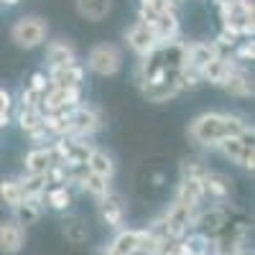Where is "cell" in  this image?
Instances as JSON below:
<instances>
[{
	"mask_svg": "<svg viewBox=\"0 0 255 255\" xmlns=\"http://www.w3.org/2000/svg\"><path fill=\"white\" fill-rule=\"evenodd\" d=\"M189 138L194 140L199 148H209V151H217V145L222 138H230L227 133V113H217L209 110L197 115L189 123Z\"/></svg>",
	"mask_w": 255,
	"mask_h": 255,
	"instance_id": "1",
	"label": "cell"
},
{
	"mask_svg": "<svg viewBox=\"0 0 255 255\" xmlns=\"http://www.w3.org/2000/svg\"><path fill=\"white\" fill-rule=\"evenodd\" d=\"M217 8L225 33L235 38H253V0H222Z\"/></svg>",
	"mask_w": 255,
	"mask_h": 255,
	"instance_id": "2",
	"label": "cell"
},
{
	"mask_svg": "<svg viewBox=\"0 0 255 255\" xmlns=\"http://www.w3.org/2000/svg\"><path fill=\"white\" fill-rule=\"evenodd\" d=\"M138 20L145 23L153 31L158 44H168V41H176L181 33V23L176 10H151V8H138Z\"/></svg>",
	"mask_w": 255,
	"mask_h": 255,
	"instance_id": "3",
	"label": "cell"
},
{
	"mask_svg": "<svg viewBox=\"0 0 255 255\" xmlns=\"http://www.w3.org/2000/svg\"><path fill=\"white\" fill-rule=\"evenodd\" d=\"M49 36V23L44 18H38V15H23V18H18L13 28H10V38H13V44L18 49H38L41 44L46 41Z\"/></svg>",
	"mask_w": 255,
	"mask_h": 255,
	"instance_id": "4",
	"label": "cell"
},
{
	"mask_svg": "<svg viewBox=\"0 0 255 255\" xmlns=\"http://www.w3.org/2000/svg\"><path fill=\"white\" fill-rule=\"evenodd\" d=\"M102 113L95 105H84L79 102L77 108H72L69 113V135L72 138H84L90 140L92 135H97L102 130Z\"/></svg>",
	"mask_w": 255,
	"mask_h": 255,
	"instance_id": "5",
	"label": "cell"
},
{
	"mask_svg": "<svg viewBox=\"0 0 255 255\" xmlns=\"http://www.w3.org/2000/svg\"><path fill=\"white\" fill-rule=\"evenodd\" d=\"M123 67V51L115 44H97L87 54V69L97 77H115Z\"/></svg>",
	"mask_w": 255,
	"mask_h": 255,
	"instance_id": "6",
	"label": "cell"
},
{
	"mask_svg": "<svg viewBox=\"0 0 255 255\" xmlns=\"http://www.w3.org/2000/svg\"><path fill=\"white\" fill-rule=\"evenodd\" d=\"M194 212L197 209H189L179 202H171L163 215H161V222H163V230L168 240H181L186 232H191V220H194Z\"/></svg>",
	"mask_w": 255,
	"mask_h": 255,
	"instance_id": "7",
	"label": "cell"
},
{
	"mask_svg": "<svg viewBox=\"0 0 255 255\" xmlns=\"http://www.w3.org/2000/svg\"><path fill=\"white\" fill-rule=\"evenodd\" d=\"M217 151L230 161V163H238L243 168L253 174V161H255V153H253V135H240V138H222Z\"/></svg>",
	"mask_w": 255,
	"mask_h": 255,
	"instance_id": "8",
	"label": "cell"
},
{
	"mask_svg": "<svg viewBox=\"0 0 255 255\" xmlns=\"http://www.w3.org/2000/svg\"><path fill=\"white\" fill-rule=\"evenodd\" d=\"M82 102V90L77 87H49L41 97L38 110L41 113H59V110H72Z\"/></svg>",
	"mask_w": 255,
	"mask_h": 255,
	"instance_id": "9",
	"label": "cell"
},
{
	"mask_svg": "<svg viewBox=\"0 0 255 255\" xmlns=\"http://www.w3.org/2000/svg\"><path fill=\"white\" fill-rule=\"evenodd\" d=\"M123 36H125V41H128V46L135 51L138 59L148 56L151 51H156V49L161 46L158 41H156V36H153V31L148 28L145 23H140V20H135L133 26H128Z\"/></svg>",
	"mask_w": 255,
	"mask_h": 255,
	"instance_id": "10",
	"label": "cell"
},
{
	"mask_svg": "<svg viewBox=\"0 0 255 255\" xmlns=\"http://www.w3.org/2000/svg\"><path fill=\"white\" fill-rule=\"evenodd\" d=\"M227 225V215L222 207H212V209H197L194 212V220H191V230L204 232L209 238H217L220 232Z\"/></svg>",
	"mask_w": 255,
	"mask_h": 255,
	"instance_id": "11",
	"label": "cell"
},
{
	"mask_svg": "<svg viewBox=\"0 0 255 255\" xmlns=\"http://www.w3.org/2000/svg\"><path fill=\"white\" fill-rule=\"evenodd\" d=\"M84 67L77 64H67V67H49L46 79H49V87H77L82 90L84 84Z\"/></svg>",
	"mask_w": 255,
	"mask_h": 255,
	"instance_id": "12",
	"label": "cell"
},
{
	"mask_svg": "<svg viewBox=\"0 0 255 255\" xmlns=\"http://www.w3.org/2000/svg\"><path fill=\"white\" fill-rule=\"evenodd\" d=\"M235 67H240V64L232 59L230 54H217L212 61H207L204 67H202V72H199V77H202V82H207V84H215V87H220V84L227 79V74L235 69Z\"/></svg>",
	"mask_w": 255,
	"mask_h": 255,
	"instance_id": "13",
	"label": "cell"
},
{
	"mask_svg": "<svg viewBox=\"0 0 255 255\" xmlns=\"http://www.w3.org/2000/svg\"><path fill=\"white\" fill-rule=\"evenodd\" d=\"M179 253L181 255H217V240L197 230L186 232L179 240Z\"/></svg>",
	"mask_w": 255,
	"mask_h": 255,
	"instance_id": "14",
	"label": "cell"
},
{
	"mask_svg": "<svg viewBox=\"0 0 255 255\" xmlns=\"http://www.w3.org/2000/svg\"><path fill=\"white\" fill-rule=\"evenodd\" d=\"M26 245V227L15 220H3L0 222V253H18Z\"/></svg>",
	"mask_w": 255,
	"mask_h": 255,
	"instance_id": "15",
	"label": "cell"
},
{
	"mask_svg": "<svg viewBox=\"0 0 255 255\" xmlns=\"http://www.w3.org/2000/svg\"><path fill=\"white\" fill-rule=\"evenodd\" d=\"M220 87H222L230 97L248 100V97H253V77L248 74V69L240 64V67H235V69L227 74V79L220 84Z\"/></svg>",
	"mask_w": 255,
	"mask_h": 255,
	"instance_id": "16",
	"label": "cell"
},
{
	"mask_svg": "<svg viewBox=\"0 0 255 255\" xmlns=\"http://www.w3.org/2000/svg\"><path fill=\"white\" fill-rule=\"evenodd\" d=\"M207 199V191H204V181H194V179H181L176 186V194L174 202L189 207V209H199Z\"/></svg>",
	"mask_w": 255,
	"mask_h": 255,
	"instance_id": "17",
	"label": "cell"
},
{
	"mask_svg": "<svg viewBox=\"0 0 255 255\" xmlns=\"http://www.w3.org/2000/svg\"><path fill=\"white\" fill-rule=\"evenodd\" d=\"M217 54L220 51L215 46V41H191V44H186V61H184V67L202 72L204 64L212 61Z\"/></svg>",
	"mask_w": 255,
	"mask_h": 255,
	"instance_id": "18",
	"label": "cell"
},
{
	"mask_svg": "<svg viewBox=\"0 0 255 255\" xmlns=\"http://www.w3.org/2000/svg\"><path fill=\"white\" fill-rule=\"evenodd\" d=\"M100 217L102 222L113 227V230H120L123 222H125V207H123V199L115 194V191H110L105 199H100Z\"/></svg>",
	"mask_w": 255,
	"mask_h": 255,
	"instance_id": "19",
	"label": "cell"
},
{
	"mask_svg": "<svg viewBox=\"0 0 255 255\" xmlns=\"http://www.w3.org/2000/svg\"><path fill=\"white\" fill-rule=\"evenodd\" d=\"M46 61L49 67H67V64H77L79 59L72 44H67L64 38H56L46 44Z\"/></svg>",
	"mask_w": 255,
	"mask_h": 255,
	"instance_id": "20",
	"label": "cell"
},
{
	"mask_svg": "<svg viewBox=\"0 0 255 255\" xmlns=\"http://www.w3.org/2000/svg\"><path fill=\"white\" fill-rule=\"evenodd\" d=\"M87 168H90L92 174H97V176H102V179H110V181H113L118 163H115L113 153H108L105 148H97V145H95L92 153H90V158H87Z\"/></svg>",
	"mask_w": 255,
	"mask_h": 255,
	"instance_id": "21",
	"label": "cell"
},
{
	"mask_svg": "<svg viewBox=\"0 0 255 255\" xmlns=\"http://www.w3.org/2000/svg\"><path fill=\"white\" fill-rule=\"evenodd\" d=\"M51 163H54V158L49 153V145H36V148H31V151L26 153V158H23V171L26 174H41V176H44L49 171Z\"/></svg>",
	"mask_w": 255,
	"mask_h": 255,
	"instance_id": "22",
	"label": "cell"
},
{
	"mask_svg": "<svg viewBox=\"0 0 255 255\" xmlns=\"http://www.w3.org/2000/svg\"><path fill=\"white\" fill-rule=\"evenodd\" d=\"M161 59H163V69H184L186 61V41H168V44L158 46Z\"/></svg>",
	"mask_w": 255,
	"mask_h": 255,
	"instance_id": "23",
	"label": "cell"
},
{
	"mask_svg": "<svg viewBox=\"0 0 255 255\" xmlns=\"http://www.w3.org/2000/svg\"><path fill=\"white\" fill-rule=\"evenodd\" d=\"M41 215H44V199H31V197H26L23 202H20V204L13 209V220L20 222L23 227L38 222Z\"/></svg>",
	"mask_w": 255,
	"mask_h": 255,
	"instance_id": "24",
	"label": "cell"
},
{
	"mask_svg": "<svg viewBox=\"0 0 255 255\" xmlns=\"http://www.w3.org/2000/svg\"><path fill=\"white\" fill-rule=\"evenodd\" d=\"M74 197H72V186L59 184V186H46L44 191V207H51L56 212H67L72 207Z\"/></svg>",
	"mask_w": 255,
	"mask_h": 255,
	"instance_id": "25",
	"label": "cell"
},
{
	"mask_svg": "<svg viewBox=\"0 0 255 255\" xmlns=\"http://www.w3.org/2000/svg\"><path fill=\"white\" fill-rule=\"evenodd\" d=\"M110 10H113V0H77V13L92 20V23L105 20L110 15Z\"/></svg>",
	"mask_w": 255,
	"mask_h": 255,
	"instance_id": "26",
	"label": "cell"
},
{
	"mask_svg": "<svg viewBox=\"0 0 255 255\" xmlns=\"http://www.w3.org/2000/svg\"><path fill=\"white\" fill-rule=\"evenodd\" d=\"M138 240H140V230H130V227H120L118 235L113 238V243L108 245L115 255H130L135 248H138Z\"/></svg>",
	"mask_w": 255,
	"mask_h": 255,
	"instance_id": "27",
	"label": "cell"
},
{
	"mask_svg": "<svg viewBox=\"0 0 255 255\" xmlns=\"http://www.w3.org/2000/svg\"><path fill=\"white\" fill-rule=\"evenodd\" d=\"M140 92L145 95L148 102H168V100H174L179 92L171 87V84H166L163 79H156V82H143L138 84Z\"/></svg>",
	"mask_w": 255,
	"mask_h": 255,
	"instance_id": "28",
	"label": "cell"
},
{
	"mask_svg": "<svg viewBox=\"0 0 255 255\" xmlns=\"http://www.w3.org/2000/svg\"><path fill=\"white\" fill-rule=\"evenodd\" d=\"M204 191H207V197H212L215 202H225L230 197V179L225 174H217V171H207Z\"/></svg>",
	"mask_w": 255,
	"mask_h": 255,
	"instance_id": "29",
	"label": "cell"
},
{
	"mask_svg": "<svg viewBox=\"0 0 255 255\" xmlns=\"http://www.w3.org/2000/svg\"><path fill=\"white\" fill-rule=\"evenodd\" d=\"M79 189L82 191H87L90 197H95L97 202L100 199H105L113 191V186H110V179H102V176H97V174H92V171H87L82 176V181H79Z\"/></svg>",
	"mask_w": 255,
	"mask_h": 255,
	"instance_id": "30",
	"label": "cell"
},
{
	"mask_svg": "<svg viewBox=\"0 0 255 255\" xmlns=\"http://www.w3.org/2000/svg\"><path fill=\"white\" fill-rule=\"evenodd\" d=\"M20 189H23V197H31V199H44V191H46V176H41V174H26L18 179Z\"/></svg>",
	"mask_w": 255,
	"mask_h": 255,
	"instance_id": "31",
	"label": "cell"
},
{
	"mask_svg": "<svg viewBox=\"0 0 255 255\" xmlns=\"http://www.w3.org/2000/svg\"><path fill=\"white\" fill-rule=\"evenodd\" d=\"M23 189H20L18 179H3L0 181V202H3L8 209H15L20 202H23Z\"/></svg>",
	"mask_w": 255,
	"mask_h": 255,
	"instance_id": "32",
	"label": "cell"
},
{
	"mask_svg": "<svg viewBox=\"0 0 255 255\" xmlns=\"http://www.w3.org/2000/svg\"><path fill=\"white\" fill-rule=\"evenodd\" d=\"M15 123L20 125V130L28 135V133H33V130L41 128V123H44V113H41L38 108H18Z\"/></svg>",
	"mask_w": 255,
	"mask_h": 255,
	"instance_id": "33",
	"label": "cell"
},
{
	"mask_svg": "<svg viewBox=\"0 0 255 255\" xmlns=\"http://www.w3.org/2000/svg\"><path fill=\"white\" fill-rule=\"evenodd\" d=\"M64 235H67V240H69V243L82 245V243H87L90 232H87V225H84L79 217H69L67 222H64Z\"/></svg>",
	"mask_w": 255,
	"mask_h": 255,
	"instance_id": "34",
	"label": "cell"
},
{
	"mask_svg": "<svg viewBox=\"0 0 255 255\" xmlns=\"http://www.w3.org/2000/svg\"><path fill=\"white\" fill-rule=\"evenodd\" d=\"M209 168L199 161V158H186L181 163V179H194V181H204Z\"/></svg>",
	"mask_w": 255,
	"mask_h": 255,
	"instance_id": "35",
	"label": "cell"
},
{
	"mask_svg": "<svg viewBox=\"0 0 255 255\" xmlns=\"http://www.w3.org/2000/svg\"><path fill=\"white\" fill-rule=\"evenodd\" d=\"M230 56L235 59L238 64H243V67H245L248 61H253V56H255V49H253V38H240L238 44H235V49L230 51Z\"/></svg>",
	"mask_w": 255,
	"mask_h": 255,
	"instance_id": "36",
	"label": "cell"
},
{
	"mask_svg": "<svg viewBox=\"0 0 255 255\" xmlns=\"http://www.w3.org/2000/svg\"><path fill=\"white\" fill-rule=\"evenodd\" d=\"M49 186H59V184H67V166L64 163H51L49 171L44 174Z\"/></svg>",
	"mask_w": 255,
	"mask_h": 255,
	"instance_id": "37",
	"label": "cell"
},
{
	"mask_svg": "<svg viewBox=\"0 0 255 255\" xmlns=\"http://www.w3.org/2000/svg\"><path fill=\"white\" fill-rule=\"evenodd\" d=\"M41 97H44L41 92H36V90H31V87H23V90H20L18 102H20V108H38Z\"/></svg>",
	"mask_w": 255,
	"mask_h": 255,
	"instance_id": "38",
	"label": "cell"
},
{
	"mask_svg": "<svg viewBox=\"0 0 255 255\" xmlns=\"http://www.w3.org/2000/svg\"><path fill=\"white\" fill-rule=\"evenodd\" d=\"M26 87H31V90H36V92L44 95V92L49 90V79H46V74H44V72H33Z\"/></svg>",
	"mask_w": 255,
	"mask_h": 255,
	"instance_id": "39",
	"label": "cell"
},
{
	"mask_svg": "<svg viewBox=\"0 0 255 255\" xmlns=\"http://www.w3.org/2000/svg\"><path fill=\"white\" fill-rule=\"evenodd\" d=\"M153 255H181L179 253V240H163Z\"/></svg>",
	"mask_w": 255,
	"mask_h": 255,
	"instance_id": "40",
	"label": "cell"
},
{
	"mask_svg": "<svg viewBox=\"0 0 255 255\" xmlns=\"http://www.w3.org/2000/svg\"><path fill=\"white\" fill-rule=\"evenodd\" d=\"M143 8H151V10H176L168 0H140Z\"/></svg>",
	"mask_w": 255,
	"mask_h": 255,
	"instance_id": "41",
	"label": "cell"
},
{
	"mask_svg": "<svg viewBox=\"0 0 255 255\" xmlns=\"http://www.w3.org/2000/svg\"><path fill=\"white\" fill-rule=\"evenodd\" d=\"M10 105H13V97H10V92L0 87V113H10Z\"/></svg>",
	"mask_w": 255,
	"mask_h": 255,
	"instance_id": "42",
	"label": "cell"
},
{
	"mask_svg": "<svg viewBox=\"0 0 255 255\" xmlns=\"http://www.w3.org/2000/svg\"><path fill=\"white\" fill-rule=\"evenodd\" d=\"M10 125V113H0V130Z\"/></svg>",
	"mask_w": 255,
	"mask_h": 255,
	"instance_id": "43",
	"label": "cell"
},
{
	"mask_svg": "<svg viewBox=\"0 0 255 255\" xmlns=\"http://www.w3.org/2000/svg\"><path fill=\"white\" fill-rule=\"evenodd\" d=\"M18 3H20V0H0V5H8V8L10 5H18Z\"/></svg>",
	"mask_w": 255,
	"mask_h": 255,
	"instance_id": "44",
	"label": "cell"
},
{
	"mask_svg": "<svg viewBox=\"0 0 255 255\" xmlns=\"http://www.w3.org/2000/svg\"><path fill=\"white\" fill-rule=\"evenodd\" d=\"M100 255H115V253H113L110 248H102V250H100Z\"/></svg>",
	"mask_w": 255,
	"mask_h": 255,
	"instance_id": "45",
	"label": "cell"
},
{
	"mask_svg": "<svg viewBox=\"0 0 255 255\" xmlns=\"http://www.w3.org/2000/svg\"><path fill=\"white\" fill-rule=\"evenodd\" d=\"M168 3H171V5L176 8V5H181V3H184V0H168Z\"/></svg>",
	"mask_w": 255,
	"mask_h": 255,
	"instance_id": "46",
	"label": "cell"
},
{
	"mask_svg": "<svg viewBox=\"0 0 255 255\" xmlns=\"http://www.w3.org/2000/svg\"><path fill=\"white\" fill-rule=\"evenodd\" d=\"M0 8H3V5H0Z\"/></svg>",
	"mask_w": 255,
	"mask_h": 255,
	"instance_id": "47",
	"label": "cell"
}]
</instances>
